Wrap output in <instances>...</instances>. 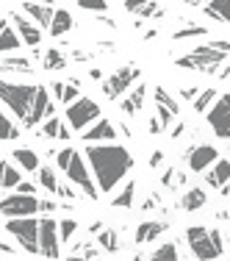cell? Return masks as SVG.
<instances>
[{
  "instance_id": "obj_1",
  "label": "cell",
  "mask_w": 230,
  "mask_h": 261,
  "mask_svg": "<svg viewBox=\"0 0 230 261\" xmlns=\"http://www.w3.org/2000/svg\"><path fill=\"white\" fill-rule=\"evenodd\" d=\"M83 156L100 192H114L133 172L130 150L117 142H92V145H86Z\"/></svg>"
},
{
  "instance_id": "obj_2",
  "label": "cell",
  "mask_w": 230,
  "mask_h": 261,
  "mask_svg": "<svg viewBox=\"0 0 230 261\" xmlns=\"http://www.w3.org/2000/svg\"><path fill=\"white\" fill-rule=\"evenodd\" d=\"M55 170L64 172L67 181L75 184V189H78L83 197H89V200H97V197H100V189H97L95 178L89 175L86 156L78 150V147H70V145H67L64 150L55 153Z\"/></svg>"
},
{
  "instance_id": "obj_3",
  "label": "cell",
  "mask_w": 230,
  "mask_h": 261,
  "mask_svg": "<svg viewBox=\"0 0 230 261\" xmlns=\"http://www.w3.org/2000/svg\"><path fill=\"white\" fill-rule=\"evenodd\" d=\"M227 56H230V42H208V45H197L186 56H180L178 67L191 72H205V75H219Z\"/></svg>"
},
{
  "instance_id": "obj_4",
  "label": "cell",
  "mask_w": 230,
  "mask_h": 261,
  "mask_svg": "<svg viewBox=\"0 0 230 261\" xmlns=\"http://www.w3.org/2000/svg\"><path fill=\"white\" fill-rule=\"evenodd\" d=\"M36 89H39L36 84H20V81L0 78V103L11 111L14 120H20L22 128L28 125L31 109H34V100H36Z\"/></svg>"
},
{
  "instance_id": "obj_5",
  "label": "cell",
  "mask_w": 230,
  "mask_h": 261,
  "mask_svg": "<svg viewBox=\"0 0 230 261\" xmlns=\"http://www.w3.org/2000/svg\"><path fill=\"white\" fill-rule=\"evenodd\" d=\"M186 245H189L191 256L211 261V258H222L225 256V239H222L219 228H208V225H189L186 228Z\"/></svg>"
},
{
  "instance_id": "obj_6",
  "label": "cell",
  "mask_w": 230,
  "mask_h": 261,
  "mask_svg": "<svg viewBox=\"0 0 230 261\" xmlns=\"http://www.w3.org/2000/svg\"><path fill=\"white\" fill-rule=\"evenodd\" d=\"M6 233L17 242L22 253L28 256H39V220L31 217H9L6 220Z\"/></svg>"
},
{
  "instance_id": "obj_7",
  "label": "cell",
  "mask_w": 230,
  "mask_h": 261,
  "mask_svg": "<svg viewBox=\"0 0 230 261\" xmlns=\"http://www.w3.org/2000/svg\"><path fill=\"white\" fill-rule=\"evenodd\" d=\"M97 117H103L100 103L92 100V97H83V95H80L78 100H72L70 106H67V111H64V120H67V125H70L72 130H86Z\"/></svg>"
},
{
  "instance_id": "obj_8",
  "label": "cell",
  "mask_w": 230,
  "mask_h": 261,
  "mask_svg": "<svg viewBox=\"0 0 230 261\" xmlns=\"http://www.w3.org/2000/svg\"><path fill=\"white\" fill-rule=\"evenodd\" d=\"M139 78H141V70H139V67H133V64L120 67V70H114L108 78L103 81V95L108 97V100H120V97L125 95V92H128Z\"/></svg>"
},
{
  "instance_id": "obj_9",
  "label": "cell",
  "mask_w": 230,
  "mask_h": 261,
  "mask_svg": "<svg viewBox=\"0 0 230 261\" xmlns=\"http://www.w3.org/2000/svg\"><path fill=\"white\" fill-rule=\"evenodd\" d=\"M205 120H208L211 130H214V136H219V139H227V142H230V92L216 95L214 106L205 111Z\"/></svg>"
},
{
  "instance_id": "obj_10",
  "label": "cell",
  "mask_w": 230,
  "mask_h": 261,
  "mask_svg": "<svg viewBox=\"0 0 230 261\" xmlns=\"http://www.w3.org/2000/svg\"><path fill=\"white\" fill-rule=\"evenodd\" d=\"M39 211V197L25 195V192H14V195L0 200V217H31Z\"/></svg>"
},
{
  "instance_id": "obj_11",
  "label": "cell",
  "mask_w": 230,
  "mask_h": 261,
  "mask_svg": "<svg viewBox=\"0 0 230 261\" xmlns=\"http://www.w3.org/2000/svg\"><path fill=\"white\" fill-rule=\"evenodd\" d=\"M59 245H61L59 222H55L50 214H42V220H39V256H45V258H59V256H61Z\"/></svg>"
},
{
  "instance_id": "obj_12",
  "label": "cell",
  "mask_w": 230,
  "mask_h": 261,
  "mask_svg": "<svg viewBox=\"0 0 230 261\" xmlns=\"http://www.w3.org/2000/svg\"><path fill=\"white\" fill-rule=\"evenodd\" d=\"M153 97H155V117H158V122L164 128H172L178 122V117H180L178 97H172L164 86H155V95Z\"/></svg>"
},
{
  "instance_id": "obj_13",
  "label": "cell",
  "mask_w": 230,
  "mask_h": 261,
  "mask_svg": "<svg viewBox=\"0 0 230 261\" xmlns=\"http://www.w3.org/2000/svg\"><path fill=\"white\" fill-rule=\"evenodd\" d=\"M9 20H11V25H14V31L20 34L22 45H28V47H39V42H42V36H45V31L36 25V22L31 20L28 14L22 17L20 11H11Z\"/></svg>"
},
{
  "instance_id": "obj_14",
  "label": "cell",
  "mask_w": 230,
  "mask_h": 261,
  "mask_svg": "<svg viewBox=\"0 0 230 261\" xmlns=\"http://www.w3.org/2000/svg\"><path fill=\"white\" fill-rule=\"evenodd\" d=\"M80 139H83V145H92V142H114V139H120V128L111 120H105V117H97L86 130H80Z\"/></svg>"
},
{
  "instance_id": "obj_15",
  "label": "cell",
  "mask_w": 230,
  "mask_h": 261,
  "mask_svg": "<svg viewBox=\"0 0 230 261\" xmlns=\"http://www.w3.org/2000/svg\"><path fill=\"white\" fill-rule=\"evenodd\" d=\"M216 159H219V150H216L214 145H197V147H191V150H189L186 164H189L191 172H200V175H203V172L208 170Z\"/></svg>"
},
{
  "instance_id": "obj_16",
  "label": "cell",
  "mask_w": 230,
  "mask_h": 261,
  "mask_svg": "<svg viewBox=\"0 0 230 261\" xmlns=\"http://www.w3.org/2000/svg\"><path fill=\"white\" fill-rule=\"evenodd\" d=\"M203 178H205V184H208L211 189H222V186H227L230 184V161L227 159H216L214 164L203 172Z\"/></svg>"
},
{
  "instance_id": "obj_17",
  "label": "cell",
  "mask_w": 230,
  "mask_h": 261,
  "mask_svg": "<svg viewBox=\"0 0 230 261\" xmlns=\"http://www.w3.org/2000/svg\"><path fill=\"white\" fill-rule=\"evenodd\" d=\"M22 11L31 17V20L36 22L42 31H45L47 25H50V20H53V6H47V3H42V0H22Z\"/></svg>"
},
{
  "instance_id": "obj_18",
  "label": "cell",
  "mask_w": 230,
  "mask_h": 261,
  "mask_svg": "<svg viewBox=\"0 0 230 261\" xmlns=\"http://www.w3.org/2000/svg\"><path fill=\"white\" fill-rule=\"evenodd\" d=\"M70 125H67V120L64 117H47L45 122H42V128H39V136H45V139H59V142H70Z\"/></svg>"
},
{
  "instance_id": "obj_19",
  "label": "cell",
  "mask_w": 230,
  "mask_h": 261,
  "mask_svg": "<svg viewBox=\"0 0 230 261\" xmlns=\"http://www.w3.org/2000/svg\"><path fill=\"white\" fill-rule=\"evenodd\" d=\"M22 50V39L20 34L14 31V25H11V20H0V56L6 53H20Z\"/></svg>"
},
{
  "instance_id": "obj_20",
  "label": "cell",
  "mask_w": 230,
  "mask_h": 261,
  "mask_svg": "<svg viewBox=\"0 0 230 261\" xmlns=\"http://www.w3.org/2000/svg\"><path fill=\"white\" fill-rule=\"evenodd\" d=\"M164 231H166V222H161V220H145L139 228H136L133 239H136V245H153V242L158 239Z\"/></svg>"
},
{
  "instance_id": "obj_21",
  "label": "cell",
  "mask_w": 230,
  "mask_h": 261,
  "mask_svg": "<svg viewBox=\"0 0 230 261\" xmlns=\"http://www.w3.org/2000/svg\"><path fill=\"white\" fill-rule=\"evenodd\" d=\"M72 25H75V20H72L70 11H67V9H55L50 25H47V34H50L53 39H59V36H67V34H70Z\"/></svg>"
},
{
  "instance_id": "obj_22",
  "label": "cell",
  "mask_w": 230,
  "mask_h": 261,
  "mask_svg": "<svg viewBox=\"0 0 230 261\" xmlns=\"http://www.w3.org/2000/svg\"><path fill=\"white\" fill-rule=\"evenodd\" d=\"M11 161H14L22 172H36V170H39V164H42L39 153L31 150V147H17V150L11 153Z\"/></svg>"
},
{
  "instance_id": "obj_23",
  "label": "cell",
  "mask_w": 230,
  "mask_h": 261,
  "mask_svg": "<svg viewBox=\"0 0 230 261\" xmlns=\"http://www.w3.org/2000/svg\"><path fill=\"white\" fill-rule=\"evenodd\" d=\"M122 6H125L128 14H136L141 17V20H147V17H161V9L155 0H122Z\"/></svg>"
},
{
  "instance_id": "obj_24",
  "label": "cell",
  "mask_w": 230,
  "mask_h": 261,
  "mask_svg": "<svg viewBox=\"0 0 230 261\" xmlns=\"http://www.w3.org/2000/svg\"><path fill=\"white\" fill-rule=\"evenodd\" d=\"M31 70H34V61L25 59V56L17 53L0 56V72H31Z\"/></svg>"
},
{
  "instance_id": "obj_25",
  "label": "cell",
  "mask_w": 230,
  "mask_h": 261,
  "mask_svg": "<svg viewBox=\"0 0 230 261\" xmlns=\"http://www.w3.org/2000/svg\"><path fill=\"white\" fill-rule=\"evenodd\" d=\"M22 181V172L14 161L0 159V189H17V184Z\"/></svg>"
},
{
  "instance_id": "obj_26",
  "label": "cell",
  "mask_w": 230,
  "mask_h": 261,
  "mask_svg": "<svg viewBox=\"0 0 230 261\" xmlns=\"http://www.w3.org/2000/svg\"><path fill=\"white\" fill-rule=\"evenodd\" d=\"M42 70H45V72L67 70V56H64V50H59V47H47V50L42 53Z\"/></svg>"
},
{
  "instance_id": "obj_27",
  "label": "cell",
  "mask_w": 230,
  "mask_h": 261,
  "mask_svg": "<svg viewBox=\"0 0 230 261\" xmlns=\"http://www.w3.org/2000/svg\"><path fill=\"white\" fill-rule=\"evenodd\" d=\"M36 184H39V189L55 195V189H59V170L50 164H45V167L39 164V170H36Z\"/></svg>"
},
{
  "instance_id": "obj_28",
  "label": "cell",
  "mask_w": 230,
  "mask_h": 261,
  "mask_svg": "<svg viewBox=\"0 0 230 261\" xmlns=\"http://www.w3.org/2000/svg\"><path fill=\"white\" fill-rule=\"evenodd\" d=\"M145 100H147V86L139 84L125 100H122V111H125V114H139V111L145 109Z\"/></svg>"
},
{
  "instance_id": "obj_29",
  "label": "cell",
  "mask_w": 230,
  "mask_h": 261,
  "mask_svg": "<svg viewBox=\"0 0 230 261\" xmlns=\"http://www.w3.org/2000/svg\"><path fill=\"white\" fill-rule=\"evenodd\" d=\"M205 203H208V195H205V189H200V186H194V189H189L183 197H180L178 206L183 211H200Z\"/></svg>"
},
{
  "instance_id": "obj_30",
  "label": "cell",
  "mask_w": 230,
  "mask_h": 261,
  "mask_svg": "<svg viewBox=\"0 0 230 261\" xmlns=\"http://www.w3.org/2000/svg\"><path fill=\"white\" fill-rule=\"evenodd\" d=\"M203 11L205 17H211L216 22H230V0H208V6Z\"/></svg>"
},
{
  "instance_id": "obj_31",
  "label": "cell",
  "mask_w": 230,
  "mask_h": 261,
  "mask_svg": "<svg viewBox=\"0 0 230 261\" xmlns=\"http://www.w3.org/2000/svg\"><path fill=\"white\" fill-rule=\"evenodd\" d=\"M20 130L22 125H17L3 109H0V142H11V139H20Z\"/></svg>"
},
{
  "instance_id": "obj_32",
  "label": "cell",
  "mask_w": 230,
  "mask_h": 261,
  "mask_svg": "<svg viewBox=\"0 0 230 261\" xmlns=\"http://www.w3.org/2000/svg\"><path fill=\"white\" fill-rule=\"evenodd\" d=\"M133 197H136V184L128 181L125 186H122L120 195L111 197V206H117V208H133Z\"/></svg>"
},
{
  "instance_id": "obj_33",
  "label": "cell",
  "mask_w": 230,
  "mask_h": 261,
  "mask_svg": "<svg viewBox=\"0 0 230 261\" xmlns=\"http://www.w3.org/2000/svg\"><path fill=\"white\" fill-rule=\"evenodd\" d=\"M216 95H219V92L211 89V86H208V89H203V92H197V97L191 100V103H194V111H197V114H205V111H208L211 106H214Z\"/></svg>"
},
{
  "instance_id": "obj_34",
  "label": "cell",
  "mask_w": 230,
  "mask_h": 261,
  "mask_svg": "<svg viewBox=\"0 0 230 261\" xmlns=\"http://www.w3.org/2000/svg\"><path fill=\"white\" fill-rule=\"evenodd\" d=\"M97 242H100V247H103V250H108V253H117V250H120L117 231H111V228H100V231H97Z\"/></svg>"
},
{
  "instance_id": "obj_35",
  "label": "cell",
  "mask_w": 230,
  "mask_h": 261,
  "mask_svg": "<svg viewBox=\"0 0 230 261\" xmlns=\"http://www.w3.org/2000/svg\"><path fill=\"white\" fill-rule=\"evenodd\" d=\"M150 256L158 258V261H175L178 258V245H175V242H164V245L155 247Z\"/></svg>"
},
{
  "instance_id": "obj_36",
  "label": "cell",
  "mask_w": 230,
  "mask_h": 261,
  "mask_svg": "<svg viewBox=\"0 0 230 261\" xmlns=\"http://www.w3.org/2000/svg\"><path fill=\"white\" fill-rule=\"evenodd\" d=\"M205 34H208V28L189 25V28H178L175 34H172V39H175V42H186V39H197V36H205Z\"/></svg>"
},
{
  "instance_id": "obj_37",
  "label": "cell",
  "mask_w": 230,
  "mask_h": 261,
  "mask_svg": "<svg viewBox=\"0 0 230 261\" xmlns=\"http://www.w3.org/2000/svg\"><path fill=\"white\" fill-rule=\"evenodd\" d=\"M75 231H78V222L72 220V217H70V220L64 217V220L59 222V236H61V242H70L72 236H75Z\"/></svg>"
},
{
  "instance_id": "obj_38",
  "label": "cell",
  "mask_w": 230,
  "mask_h": 261,
  "mask_svg": "<svg viewBox=\"0 0 230 261\" xmlns=\"http://www.w3.org/2000/svg\"><path fill=\"white\" fill-rule=\"evenodd\" d=\"M83 11H95V14H105L108 11V0H78Z\"/></svg>"
},
{
  "instance_id": "obj_39",
  "label": "cell",
  "mask_w": 230,
  "mask_h": 261,
  "mask_svg": "<svg viewBox=\"0 0 230 261\" xmlns=\"http://www.w3.org/2000/svg\"><path fill=\"white\" fill-rule=\"evenodd\" d=\"M55 195H59V197H64V200H75V197H78V192L70 186V181H59V189H55Z\"/></svg>"
},
{
  "instance_id": "obj_40",
  "label": "cell",
  "mask_w": 230,
  "mask_h": 261,
  "mask_svg": "<svg viewBox=\"0 0 230 261\" xmlns=\"http://www.w3.org/2000/svg\"><path fill=\"white\" fill-rule=\"evenodd\" d=\"M55 208H59V203L50 200V197H42V200H39V211H42V214H53Z\"/></svg>"
},
{
  "instance_id": "obj_41",
  "label": "cell",
  "mask_w": 230,
  "mask_h": 261,
  "mask_svg": "<svg viewBox=\"0 0 230 261\" xmlns=\"http://www.w3.org/2000/svg\"><path fill=\"white\" fill-rule=\"evenodd\" d=\"M36 189H39V184H31V181L17 184V192H25V195H36Z\"/></svg>"
},
{
  "instance_id": "obj_42",
  "label": "cell",
  "mask_w": 230,
  "mask_h": 261,
  "mask_svg": "<svg viewBox=\"0 0 230 261\" xmlns=\"http://www.w3.org/2000/svg\"><path fill=\"white\" fill-rule=\"evenodd\" d=\"M147 164H150L153 170H155V167H161V164H164V153H161V150H153V153H150V161H147Z\"/></svg>"
},
{
  "instance_id": "obj_43",
  "label": "cell",
  "mask_w": 230,
  "mask_h": 261,
  "mask_svg": "<svg viewBox=\"0 0 230 261\" xmlns=\"http://www.w3.org/2000/svg\"><path fill=\"white\" fill-rule=\"evenodd\" d=\"M17 250H20V247L9 245V242H6V239H0V253H6V256H14Z\"/></svg>"
},
{
  "instance_id": "obj_44",
  "label": "cell",
  "mask_w": 230,
  "mask_h": 261,
  "mask_svg": "<svg viewBox=\"0 0 230 261\" xmlns=\"http://www.w3.org/2000/svg\"><path fill=\"white\" fill-rule=\"evenodd\" d=\"M147 128H150V134H161V130H164V125L158 122V117H150V122H147Z\"/></svg>"
},
{
  "instance_id": "obj_45",
  "label": "cell",
  "mask_w": 230,
  "mask_h": 261,
  "mask_svg": "<svg viewBox=\"0 0 230 261\" xmlns=\"http://www.w3.org/2000/svg\"><path fill=\"white\" fill-rule=\"evenodd\" d=\"M197 92H200L197 86H189V89H183V92H180V97H183V100H194V97H197Z\"/></svg>"
},
{
  "instance_id": "obj_46",
  "label": "cell",
  "mask_w": 230,
  "mask_h": 261,
  "mask_svg": "<svg viewBox=\"0 0 230 261\" xmlns=\"http://www.w3.org/2000/svg\"><path fill=\"white\" fill-rule=\"evenodd\" d=\"M89 75L95 81H103V70H97V67H95V70H89Z\"/></svg>"
},
{
  "instance_id": "obj_47",
  "label": "cell",
  "mask_w": 230,
  "mask_h": 261,
  "mask_svg": "<svg viewBox=\"0 0 230 261\" xmlns=\"http://www.w3.org/2000/svg\"><path fill=\"white\" fill-rule=\"evenodd\" d=\"M180 134H183V125H180V122H178V125H175V128H172V136H175V139H178V136H180Z\"/></svg>"
},
{
  "instance_id": "obj_48",
  "label": "cell",
  "mask_w": 230,
  "mask_h": 261,
  "mask_svg": "<svg viewBox=\"0 0 230 261\" xmlns=\"http://www.w3.org/2000/svg\"><path fill=\"white\" fill-rule=\"evenodd\" d=\"M219 75H222V78H230V61H227L225 67H222V72H219Z\"/></svg>"
},
{
  "instance_id": "obj_49",
  "label": "cell",
  "mask_w": 230,
  "mask_h": 261,
  "mask_svg": "<svg viewBox=\"0 0 230 261\" xmlns=\"http://www.w3.org/2000/svg\"><path fill=\"white\" fill-rule=\"evenodd\" d=\"M186 3H200V0H186Z\"/></svg>"
},
{
  "instance_id": "obj_50",
  "label": "cell",
  "mask_w": 230,
  "mask_h": 261,
  "mask_svg": "<svg viewBox=\"0 0 230 261\" xmlns=\"http://www.w3.org/2000/svg\"><path fill=\"white\" fill-rule=\"evenodd\" d=\"M227 247H230V236H227Z\"/></svg>"
},
{
  "instance_id": "obj_51",
  "label": "cell",
  "mask_w": 230,
  "mask_h": 261,
  "mask_svg": "<svg viewBox=\"0 0 230 261\" xmlns=\"http://www.w3.org/2000/svg\"><path fill=\"white\" fill-rule=\"evenodd\" d=\"M0 20H3V14H0Z\"/></svg>"
}]
</instances>
